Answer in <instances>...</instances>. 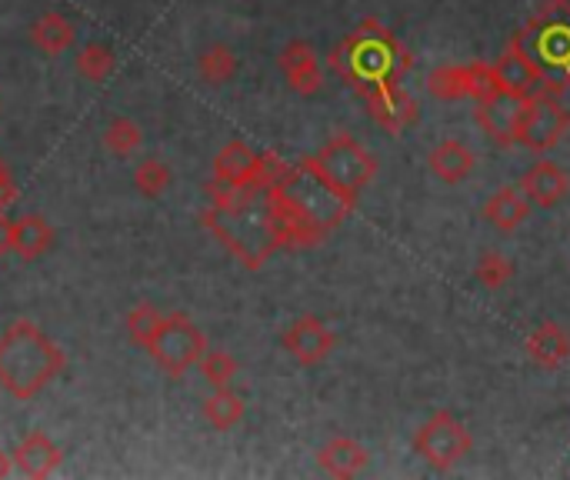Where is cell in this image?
<instances>
[{"label": "cell", "mask_w": 570, "mask_h": 480, "mask_svg": "<svg viewBox=\"0 0 570 480\" xmlns=\"http://www.w3.org/2000/svg\"><path fill=\"white\" fill-rule=\"evenodd\" d=\"M210 207L204 210V228L221 241L247 271H260L274 257L277 237L264 191H237L224 181L207 184Z\"/></svg>", "instance_id": "6da1fadb"}, {"label": "cell", "mask_w": 570, "mask_h": 480, "mask_svg": "<svg viewBox=\"0 0 570 480\" xmlns=\"http://www.w3.org/2000/svg\"><path fill=\"white\" fill-rule=\"evenodd\" d=\"M67 367L64 347L34 321H14L0 334V387L14 401H34Z\"/></svg>", "instance_id": "7a4b0ae2"}, {"label": "cell", "mask_w": 570, "mask_h": 480, "mask_svg": "<svg viewBox=\"0 0 570 480\" xmlns=\"http://www.w3.org/2000/svg\"><path fill=\"white\" fill-rule=\"evenodd\" d=\"M327 64L344 83L354 87L358 94L367 83H377V80H404V74L414 67V57L404 43L390 34L387 24H380L377 17H367L327 54Z\"/></svg>", "instance_id": "3957f363"}, {"label": "cell", "mask_w": 570, "mask_h": 480, "mask_svg": "<svg viewBox=\"0 0 570 480\" xmlns=\"http://www.w3.org/2000/svg\"><path fill=\"white\" fill-rule=\"evenodd\" d=\"M510 48L537 67L547 94L563 98L570 87V0H541L528 24L514 30Z\"/></svg>", "instance_id": "277c9868"}, {"label": "cell", "mask_w": 570, "mask_h": 480, "mask_svg": "<svg viewBox=\"0 0 570 480\" xmlns=\"http://www.w3.org/2000/svg\"><path fill=\"white\" fill-rule=\"evenodd\" d=\"M274 191L284 200H290L300 213L311 217V221L327 228V231H334L344 217L354 210V200H347L314 167L311 157H303L297 164H287V170L281 173V181L274 184Z\"/></svg>", "instance_id": "5b68a950"}, {"label": "cell", "mask_w": 570, "mask_h": 480, "mask_svg": "<svg viewBox=\"0 0 570 480\" xmlns=\"http://www.w3.org/2000/svg\"><path fill=\"white\" fill-rule=\"evenodd\" d=\"M311 160L324 178L354 204L377 173V157L350 134H334Z\"/></svg>", "instance_id": "8992f818"}, {"label": "cell", "mask_w": 570, "mask_h": 480, "mask_svg": "<svg viewBox=\"0 0 570 480\" xmlns=\"http://www.w3.org/2000/svg\"><path fill=\"white\" fill-rule=\"evenodd\" d=\"M204 351H207V337L184 311L164 314L157 334L147 343V354L154 358V364L173 380L184 377L191 367H197Z\"/></svg>", "instance_id": "52a82bcc"}, {"label": "cell", "mask_w": 570, "mask_h": 480, "mask_svg": "<svg viewBox=\"0 0 570 480\" xmlns=\"http://www.w3.org/2000/svg\"><path fill=\"white\" fill-rule=\"evenodd\" d=\"M470 447H474L470 430L451 411L430 414L414 433V454L424 457V464L433 467V470L457 467L470 454Z\"/></svg>", "instance_id": "ba28073f"}, {"label": "cell", "mask_w": 570, "mask_h": 480, "mask_svg": "<svg viewBox=\"0 0 570 480\" xmlns=\"http://www.w3.org/2000/svg\"><path fill=\"white\" fill-rule=\"evenodd\" d=\"M570 130V111L563 107L560 94H537L531 98L528 104V114H523V124H520V134H517V144H523L534 154H547L554 151Z\"/></svg>", "instance_id": "9c48e42d"}, {"label": "cell", "mask_w": 570, "mask_h": 480, "mask_svg": "<svg viewBox=\"0 0 570 480\" xmlns=\"http://www.w3.org/2000/svg\"><path fill=\"white\" fill-rule=\"evenodd\" d=\"M358 98L367 104V114L377 127H384L387 134H401L404 127H411L420 114L417 101L407 94V87L401 80H377L367 83Z\"/></svg>", "instance_id": "30bf717a"}, {"label": "cell", "mask_w": 570, "mask_h": 480, "mask_svg": "<svg viewBox=\"0 0 570 480\" xmlns=\"http://www.w3.org/2000/svg\"><path fill=\"white\" fill-rule=\"evenodd\" d=\"M281 347L300 367H318V364H324L334 354L337 334L327 327V321H321L314 314H303V317H297V321H290L284 327Z\"/></svg>", "instance_id": "8fae6325"}, {"label": "cell", "mask_w": 570, "mask_h": 480, "mask_svg": "<svg viewBox=\"0 0 570 480\" xmlns=\"http://www.w3.org/2000/svg\"><path fill=\"white\" fill-rule=\"evenodd\" d=\"M213 178L224 181L237 191H268V170H264V154L250 151L241 138L228 141L213 157Z\"/></svg>", "instance_id": "7c38bea8"}, {"label": "cell", "mask_w": 570, "mask_h": 480, "mask_svg": "<svg viewBox=\"0 0 570 480\" xmlns=\"http://www.w3.org/2000/svg\"><path fill=\"white\" fill-rule=\"evenodd\" d=\"M264 200H268V210H271V224H274L277 247L307 250V247L324 244V237L331 234L327 228H321L318 221H311L307 213H300L290 200H284L274 187L264 191Z\"/></svg>", "instance_id": "4fadbf2b"}, {"label": "cell", "mask_w": 570, "mask_h": 480, "mask_svg": "<svg viewBox=\"0 0 570 480\" xmlns=\"http://www.w3.org/2000/svg\"><path fill=\"white\" fill-rule=\"evenodd\" d=\"M528 104H531V98H514V94L497 91L494 98L477 104V111H474L477 127L484 130L488 138H494L501 147H510V144H517V134H520L523 114H528Z\"/></svg>", "instance_id": "5bb4252c"}, {"label": "cell", "mask_w": 570, "mask_h": 480, "mask_svg": "<svg viewBox=\"0 0 570 480\" xmlns=\"http://www.w3.org/2000/svg\"><path fill=\"white\" fill-rule=\"evenodd\" d=\"M277 64H281V74H284V80H287V87H290L294 94H300V98L321 94L324 67H321L318 51L307 40H290L287 48L281 51Z\"/></svg>", "instance_id": "9a60e30c"}, {"label": "cell", "mask_w": 570, "mask_h": 480, "mask_svg": "<svg viewBox=\"0 0 570 480\" xmlns=\"http://www.w3.org/2000/svg\"><path fill=\"white\" fill-rule=\"evenodd\" d=\"M494 67V80H497V91L514 94V98H537L544 94V77L537 74V67L523 57L517 48H510L491 64Z\"/></svg>", "instance_id": "2e32d148"}, {"label": "cell", "mask_w": 570, "mask_h": 480, "mask_svg": "<svg viewBox=\"0 0 570 480\" xmlns=\"http://www.w3.org/2000/svg\"><path fill=\"white\" fill-rule=\"evenodd\" d=\"M520 194L528 197L531 204L550 210L557 207L567 194H570V178L567 170L554 160H537L528 173L520 178Z\"/></svg>", "instance_id": "e0dca14e"}, {"label": "cell", "mask_w": 570, "mask_h": 480, "mask_svg": "<svg viewBox=\"0 0 570 480\" xmlns=\"http://www.w3.org/2000/svg\"><path fill=\"white\" fill-rule=\"evenodd\" d=\"M61 460H64V451L43 430H30L14 451V470H21L24 477H34V480L51 477L61 467Z\"/></svg>", "instance_id": "ac0fdd59"}, {"label": "cell", "mask_w": 570, "mask_h": 480, "mask_svg": "<svg viewBox=\"0 0 570 480\" xmlns=\"http://www.w3.org/2000/svg\"><path fill=\"white\" fill-rule=\"evenodd\" d=\"M523 351H528V358H531L537 367L557 371V367H563V364L570 361V334H567L563 324H554V321L537 324V327L528 334V340H523Z\"/></svg>", "instance_id": "d6986e66"}, {"label": "cell", "mask_w": 570, "mask_h": 480, "mask_svg": "<svg viewBox=\"0 0 570 480\" xmlns=\"http://www.w3.org/2000/svg\"><path fill=\"white\" fill-rule=\"evenodd\" d=\"M474 151L464 144V141H457V138H451V141H441L433 151H430V157H427V167H430V173L437 181H444V184H464L470 173H474Z\"/></svg>", "instance_id": "ffe728a7"}, {"label": "cell", "mask_w": 570, "mask_h": 480, "mask_svg": "<svg viewBox=\"0 0 570 480\" xmlns=\"http://www.w3.org/2000/svg\"><path fill=\"white\" fill-rule=\"evenodd\" d=\"M57 241V231L54 224L48 221L43 213H24L14 221V244L11 250L21 257V260H40L48 254Z\"/></svg>", "instance_id": "44dd1931"}, {"label": "cell", "mask_w": 570, "mask_h": 480, "mask_svg": "<svg viewBox=\"0 0 570 480\" xmlns=\"http://www.w3.org/2000/svg\"><path fill=\"white\" fill-rule=\"evenodd\" d=\"M367 447L358 444L354 438H331L321 451H318V467L331 477H358L367 467Z\"/></svg>", "instance_id": "7402d4cb"}, {"label": "cell", "mask_w": 570, "mask_h": 480, "mask_svg": "<svg viewBox=\"0 0 570 480\" xmlns=\"http://www.w3.org/2000/svg\"><path fill=\"white\" fill-rule=\"evenodd\" d=\"M30 40H34V48L40 54H48V57H61L74 48V40H77V27L57 14V11H48V14H40L30 27Z\"/></svg>", "instance_id": "603a6c76"}, {"label": "cell", "mask_w": 570, "mask_h": 480, "mask_svg": "<svg viewBox=\"0 0 570 480\" xmlns=\"http://www.w3.org/2000/svg\"><path fill=\"white\" fill-rule=\"evenodd\" d=\"M531 217V200L523 197L517 187H501L494 197L484 204V221L497 228L501 234H514L523 221Z\"/></svg>", "instance_id": "cb8c5ba5"}, {"label": "cell", "mask_w": 570, "mask_h": 480, "mask_svg": "<svg viewBox=\"0 0 570 480\" xmlns=\"http://www.w3.org/2000/svg\"><path fill=\"white\" fill-rule=\"evenodd\" d=\"M247 407L241 401V394H234L231 387H217L213 394L204 401V420L213 427V430H231L244 420Z\"/></svg>", "instance_id": "d4e9b609"}, {"label": "cell", "mask_w": 570, "mask_h": 480, "mask_svg": "<svg viewBox=\"0 0 570 480\" xmlns=\"http://www.w3.org/2000/svg\"><path fill=\"white\" fill-rule=\"evenodd\" d=\"M197 74L210 87H224L237 74V57L228 43H210V48L197 57Z\"/></svg>", "instance_id": "484cf974"}, {"label": "cell", "mask_w": 570, "mask_h": 480, "mask_svg": "<svg viewBox=\"0 0 570 480\" xmlns=\"http://www.w3.org/2000/svg\"><path fill=\"white\" fill-rule=\"evenodd\" d=\"M74 67H77V74H80L83 80H91V83H104V80L114 74L117 57H114V51L107 48V43L91 40V43H83V48L77 51Z\"/></svg>", "instance_id": "4316f807"}, {"label": "cell", "mask_w": 570, "mask_h": 480, "mask_svg": "<svg viewBox=\"0 0 570 480\" xmlns=\"http://www.w3.org/2000/svg\"><path fill=\"white\" fill-rule=\"evenodd\" d=\"M474 277L480 287L488 290H504L514 281V260L504 257L501 250H484L474 264Z\"/></svg>", "instance_id": "83f0119b"}, {"label": "cell", "mask_w": 570, "mask_h": 480, "mask_svg": "<svg viewBox=\"0 0 570 480\" xmlns=\"http://www.w3.org/2000/svg\"><path fill=\"white\" fill-rule=\"evenodd\" d=\"M427 91L437 101H461L467 98V67L448 64V67H433L427 77Z\"/></svg>", "instance_id": "f1b7e54d"}, {"label": "cell", "mask_w": 570, "mask_h": 480, "mask_svg": "<svg viewBox=\"0 0 570 480\" xmlns=\"http://www.w3.org/2000/svg\"><path fill=\"white\" fill-rule=\"evenodd\" d=\"M144 141V130L141 124H134L130 117H114L107 127H104V147L117 157H127L134 154Z\"/></svg>", "instance_id": "f546056e"}, {"label": "cell", "mask_w": 570, "mask_h": 480, "mask_svg": "<svg viewBox=\"0 0 570 480\" xmlns=\"http://www.w3.org/2000/svg\"><path fill=\"white\" fill-rule=\"evenodd\" d=\"M197 367H200V377L210 384V390H217V387H231L234 384V377H237V361H234V354H228V351H204V358L197 361Z\"/></svg>", "instance_id": "4dcf8cb0"}, {"label": "cell", "mask_w": 570, "mask_h": 480, "mask_svg": "<svg viewBox=\"0 0 570 480\" xmlns=\"http://www.w3.org/2000/svg\"><path fill=\"white\" fill-rule=\"evenodd\" d=\"M160 321H164V314L154 308V303H151V300H141L138 308L127 314V337L147 351V343H151V337L157 334Z\"/></svg>", "instance_id": "1f68e13d"}, {"label": "cell", "mask_w": 570, "mask_h": 480, "mask_svg": "<svg viewBox=\"0 0 570 480\" xmlns=\"http://www.w3.org/2000/svg\"><path fill=\"white\" fill-rule=\"evenodd\" d=\"M170 184H173V173H170V167H167L164 160L147 157L144 164H138V170H134V187H138L144 197H160V194H167Z\"/></svg>", "instance_id": "d6a6232c"}, {"label": "cell", "mask_w": 570, "mask_h": 480, "mask_svg": "<svg viewBox=\"0 0 570 480\" xmlns=\"http://www.w3.org/2000/svg\"><path fill=\"white\" fill-rule=\"evenodd\" d=\"M497 94V80H494V67L484 64V61H470L467 64V98L474 104L488 101Z\"/></svg>", "instance_id": "836d02e7"}, {"label": "cell", "mask_w": 570, "mask_h": 480, "mask_svg": "<svg viewBox=\"0 0 570 480\" xmlns=\"http://www.w3.org/2000/svg\"><path fill=\"white\" fill-rule=\"evenodd\" d=\"M17 197H21V191L11 178V167H8L4 157H0V210H8L11 204H17Z\"/></svg>", "instance_id": "e575fe53"}, {"label": "cell", "mask_w": 570, "mask_h": 480, "mask_svg": "<svg viewBox=\"0 0 570 480\" xmlns=\"http://www.w3.org/2000/svg\"><path fill=\"white\" fill-rule=\"evenodd\" d=\"M14 244V221L8 217V210H0V257H4Z\"/></svg>", "instance_id": "d590c367"}, {"label": "cell", "mask_w": 570, "mask_h": 480, "mask_svg": "<svg viewBox=\"0 0 570 480\" xmlns=\"http://www.w3.org/2000/svg\"><path fill=\"white\" fill-rule=\"evenodd\" d=\"M11 473H14V454L0 447V477H11Z\"/></svg>", "instance_id": "8d00e7d4"}]
</instances>
